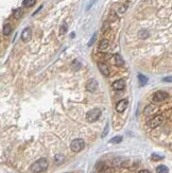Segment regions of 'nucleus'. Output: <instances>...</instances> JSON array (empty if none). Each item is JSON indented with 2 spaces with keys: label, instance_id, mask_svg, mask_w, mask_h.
I'll use <instances>...</instances> for the list:
<instances>
[{
  "label": "nucleus",
  "instance_id": "nucleus-1",
  "mask_svg": "<svg viewBox=\"0 0 172 173\" xmlns=\"http://www.w3.org/2000/svg\"><path fill=\"white\" fill-rule=\"evenodd\" d=\"M49 167V163L48 160L46 159V158H39L38 160H36L34 163L31 165V171L34 173H40V172H44L46 170L48 169Z\"/></svg>",
  "mask_w": 172,
  "mask_h": 173
},
{
  "label": "nucleus",
  "instance_id": "nucleus-2",
  "mask_svg": "<svg viewBox=\"0 0 172 173\" xmlns=\"http://www.w3.org/2000/svg\"><path fill=\"white\" fill-rule=\"evenodd\" d=\"M100 116H101L100 109H99V108H93V109L87 111V114H86V120H87L88 122L93 123V122H96V121L100 118Z\"/></svg>",
  "mask_w": 172,
  "mask_h": 173
},
{
  "label": "nucleus",
  "instance_id": "nucleus-3",
  "mask_svg": "<svg viewBox=\"0 0 172 173\" xmlns=\"http://www.w3.org/2000/svg\"><path fill=\"white\" fill-rule=\"evenodd\" d=\"M85 147V142L83 139H80V138H77L75 140L72 141L70 144V149H71L72 152L75 153H78V152H81Z\"/></svg>",
  "mask_w": 172,
  "mask_h": 173
},
{
  "label": "nucleus",
  "instance_id": "nucleus-4",
  "mask_svg": "<svg viewBox=\"0 0 172 173\" xmlns=\"http://www.w3.org/2000/svg\"><path fill=\"white\" fill-rule=\"evenodd\" d=\"M169 98V94L166 92H162V90H158V92H154L152 95V101L153 102H162L167 100Z\"/></svg>",
  "mask_w": 172,
  "mask_h": 173
},
{
  "label": "nucleus",
  "instance_id": "nucleus-5",
  "mask_svg": "<svg viewBox=\"0 0 172 173\" xmlns=\"http://www.w3.org/2000/svg\"><path fill=\"white\" fill-rule=\"evenodd\" d=\"M164 120H165V118H164L162 115H156L155 117H153L152 119L148 122V125H149L151 129H155V127H159L160 124H162Z\"/></svg>",
  "mask_w": 172,
  "mask_h": 173
},
{
  "label": "nucleus",
  "instance_id": "nucleus-6",
  "mask_svg": "<svg viewBox=\"0 0 172 173\" xmlns=\"http://www.w3.org/2000/svg\"><path fill=\"white\" fill-rule=\"evenodd\" d=\"M85 88L87 92H94L97 90L98 88V83L97 81L95 80V79H90V80H88L86 85H85Z\"/></svg>",
  "mask_w": 172,
  "mask_h": 173
},
{
  "label": "nucleus",
  "instance_id": "nucleus-7",
  "mask_svg": "<svg viewBox=\"0 0 172 173\" xmlns=\"http://www.w3.org/2000/svg\"><path fill=\"white\" fill-rule=\"evenodd\" d=\"M127 106H129V100H127V99L120 100V101L116 104V111H117L118 113H122V111H124L127 109Z\"/></svg>",
  "mask_w": 172,
  "mask_h": 173
},
{
  "label": "nucleus",
  "instance_id": "nucleus-8",
  "mask_svg": "<svg viewBox=\"0 0 172 173\" xmlns=\"http://www.w3.org/2000/svg\"><path fill=\"white\" fill-rule=\"evenodd\" d=\"M31 37H32V30H31V28H26V29L23 30V33H21V39H23L25 42H28L31 39Z\"/></svg>",
  "mask_w": 172,
  "mask_h": 173
},
{
  "label": "nucleus",
  "instance_id": "nucleus-9",
  "mask_svg": "<svg viewBox=\"0 0 172 173\" xmlns=\"http://www.w3.org/2000/svg\"><path fill=\"white\" fill-rule=\"evenodd\" d=\"M157 109H158V108L156 107L155 105L150 104L145 108V111H143V115H145V116H152V115H154L156 111H157Z\"/></svg>",
  "mask_w": 172,
  "mask_h": 173
},
{
  "label": "nucleus",
  "instance_id": "nucleus-10",
  "mask_svg": "<svg viewBox=\"0 0 172 173\" xmlns=\"http://www.w3.org/2000/svg\"><path fill=\"white\" fill-rule=\"evenodd\" d=\"M115 90H123L125 88V82L123 80H118V81H115L112 85Z\"/></svg>",
  "mask_w": 172,
  "mask_h": 173
},
{
  "label": "nucleus",
  "instance_id": "nucleus-11",
  "mask_svg": "<svg viewBox=\"0 0 172 173\" xmlns=\"http://www.w3.org/2000/svg\"><path fill=\"white\" fill-rule=\"evenodd\" d=\"M98 68H99V70H100L101 73L103 75H105V77L110 75V68H108V66L105 63H99L98 64Z\"/></svg>",
  "mask_w": 172,
  "mask_h": 173
},
{
  "label": "nucleus",
  "instance_id": "nucleus-12",
  "mask_svg": "<svg viewBox=\"0 0 172 173\" xmlns=\"http://www.w3.org/2000/svg\"><path fill=\"white\" fill-rule=\"evenodd\" d=\"M110 47V42L107 39H102L100 42V45H99V50L100 51H106Z\"/></svg>",
  "mask_w": 172,
  "mask_h": 173
},
{
  "label": "nucleus",
  "instance_id": "nucleus-13",
  "mask_svg": "<svg viewBox=\"0 0 172 173\" xmlns=\"http://www.w3.org/2000/svg\"><path fill=\"white\" fill-rule=\"evenodd\" d=\"M137 78H138V81H139L140 86H145V85L147 84V82H148V78H147L146 75H141V73H138Z\"/></svg>",
  "mask_w": 172,
  "mask_h": 173
},
{
  "label": "nucleus",
  "instance_id": "nucleus-14",
  "mask_svg": "<svg viewBox=\"0 0 172 173\" xmlns=\"http://www.w3.org/2000/svg\"><path fill=\"white\" fill-rule=\"evenodd\" d=\"M54 161L56 165H61L65 161V156L63 155V154H56L54 157Z\"/></svg>",
  "mask_w": 172,
  "mask_h": 173
},
{
  "label": "nucleus",
  "instance_id": "nucleus-15",
  "mask_svg": "<svg viewBox=\"0 0 172 173\" xmlns=\"http://www.w3.org/2000/svg\"><path fill=\"white\" fill-rule=\"evenodd\" d=\"M114 59H115V63H116V65L117 66H123L124 65V61H123V59L121 57L120 54H115Z\"/></svg>",
  "mask_w": 172,
  "mask_h": 173
},
{
  "label": "nucleus",
  "instance_id": "nucleus-16",
  "mask_svg": "<svg viewBox=\"0 0 172 173\" xmlns=\"http://www.w3.org/2000/svg\"><path fill=\"white\" fill-rule=\"evenodd\" d=\"M149 36H150V33L149 31H147V30H140L139 32H138V37L141 39H147Z\"/></svg>",
  "mask_w": 172,
  "mask_h": 173
},
{
  "label": "nucleus",
  "instance_id": "nucleus-17",
  "mask_svg": "<svg viewBox=\"0 0 172 173\" xmlns=\"http://www.w3.org/2000/svg\"><path fill=\"white\" fill-rule=\"evenodd\" d=\"M3 34L5 36H8V35H10L11 34V32H12V26H11L10 23H5L3 26Z\"/></svg>",
  "mask_w": 172,
  "mask_h": 173
},
{
  "label": "nucleus",
  "instance_id": "nucleus-18",
  "mask_svg": "<svg viewBox=\"0 0 172 173\" xmlns=\"http://www.w3.org/2000/svg\"><path fill=\"white\" fill-rule=\"evenodd\" d=\"M23 10L21 9H16V10H14L13 12V16L15 19H19V18H21L23 17Z\"/></svg>",
  "mask_w": 172,
  "mask_h": 173
},
{
  "label": "nucleus",
  "instance_id": "nucleus-19",
  "mask_svg": "<svg viewBox=\"0 0 172 173\" xmlns=\"http://www.w3.org/2000/svg\"><path fill=\"white\" fill-rule=\"evenodd\" d=\"M156 172L157 173H169V169L165 165H160L156 168Z\"/></svg>",
  "mask_w": 172,
  "mask_h": 173
},
{
  "label": "nucleus",
  "instance_id": "nucleus-20",
  "mask_svg": "<svg viewBox=\"0 0 172 173\" xmlns=\"http://www.w3.org/2000/svg\"><path fill=\"white\" fill-rule=\"evenodd\" d=\"M36 2V0H23V5L26 8H29V7H32L34 5Z\"/></svg>",
  "mask_w": 172,
  "mask_h": 173
},
{
  "label": "nucleus",
  "instance_id": "nucleus-21",
  "mask_svg": "<svg viewBox=\"0 0 172 173\" xmlns=\"http://www.w3.org/2000/svg\"><path fill=\"white\" fill-rule=\"evenodd\" d=\"M121 141H122V137L121 136H115V137H113L110 139V144H120Z\"/></svg>",
  "mask_w": 172,
  "mask_h": 173
},
{
  "label": "nucleus",
  "instance_id": "nucleus-22",
  "mask_svg": "<svg viewBox=\"0 0 172 173\" xmlns=\"http://www.w3.org/2000/svg\"><path fill=\"white\" fill-rule=\"evenodd\" d=\"M67 30H68V26H67V23H63L61 28H60V34L61 35H64L66 32H67Z\"/></svg>",
  "mask_w": 172,
  "mask_h": 173
},
{
  "label": "nucleus",
  "instance_id": "nucleus-23",
  "mask_svg": "<svg viewBox=\"0 0 172 173\" xmlns=\"http://www.w3.org/2000/svg\"><path fill=\"white\" fill-rule=\"evenodd\" d=\"M151 158H152V160H154V161H157V160H162V158H164V156H162V155H158V154H156V153H153L152 155H151Z\"/></svg>",
  "mask_w": 172,
  "mask_h": 173
},
{
  "label": "nucleus",
  "instance_id": "nucleus-24",
  "mask_svg": "<svg viewBox=\"0 0 172 173\" xmlns=\"http://www.w3.org/2000/svg\"><path fill=\"white\" fill-rule=\"evenodd\" d=\"M108 129H110V125H108V123H106V124H105V127H104L103 132H102V135H101V137L104 138L107 134H108Z\"/></svg>",
  "mask_w": 172,
  "mask_h": 173
},
{
  "label": "nucleus",
  "instance_id": "nucleus-25",
  "mask_svg": "<svg viewBox=\"0 0 172 173\" xmlns=\"http://www.w3.org/2000/svg\"><path fill=\"white\" fill-rule=\"evenodd\" d=\"M96 38H97V33H94V35H93V37H91V39L89 40V42H88V46L90 47L94 45L95 40H96Z\"/></svg>",
  "mask_w": 172,
  "mask_h": 173
},
{
  "label": "nucleus",
  "instance_id": "nucleus-26",
  "mask_svg": "<svg viewBox=\"0 0 172 173\" xmlns=\"http://www.w3.org/2000/svg\"><path fill=\"white\" fill-rule=\"evenodd\" d=\"M72 67H75V70H78V69L81 67V64H80V63H79L78 61L75 59V61H73V62H72Z\"/></svg>",
  "mask_w": 172,
  "mask_h": 173
},
{
  "label": "nucleus",
  "instance_id": "nucleus-27",
  "mask_svg": "<svg viewBox=\"0 0 172 173\" xmlns=\"http://www.w3.org/2000/svg\"><path fill=\"white\" fill-rule=\"evenodd\" d=\"M127 4L125 5V7H124V5H122V7L119 9V11H118V12H119V14H123L124 12L127 11Z\"/></svg>",
  "mask_w": 172,
  "mask_h": 173
},
{
  "label": "nucleus",
  "instance_id": "nucleus-28",
  "mask_svg": "<svg viewBox=\"0 0 172 173\" xmlns=\"http://www.w3.org/2000/svg\"><path fill=\"white\" fill-rule=\"evenodd\" d=\"M162 82H172V77H167L162 79Z\"/></svg>",
  "mask_w": 172,
  "mask_h": 173
},
{
  "label": "nucleus",
  "instance_id": "nucleus-29",
  "mask_svg": "<svg viewBox=\"0 0 172 173\" xmlns=\"http://www.w3.org/2000/svg\"><path fill=\"white\" fill-rule=\"evenodd\" d=\"M139 173H151L149 171V170H141V171H139Z\"/></svg>",
  "mask_w": 172,
  "mask_h": 173
},
{
  "label": "nucleus",
  "instance_id": "nucleus-30",
  "mask_svg": "<svg viewBox=\"0 0 172 173\" xmlns=\"http://www.w3.org/2000/svg\"><path fill=\"white\" fill-rule=\"evenodd\" d=\"M66 173H72V172H66Z\"/></svg>",
  "mask_w": 172,
  "mask_h": 173
}]
</instances>
